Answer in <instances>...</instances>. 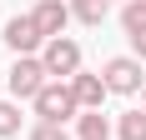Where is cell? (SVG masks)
I'll use <instances>...</instances> for the list:
<instances>
[{
    "label": "cell",
    "mask_w": 146,
    "mask_h": 140,
    "mask_svg": "<svg viewBox=\"0 0 146 140\" xmlns=\"http://www.w3.org/2000/svg\"><path fill=\"white\" fill-rule=\"evenodd\" d=\"M76 130H81V140H111V120H106L101 110L76 115Z\"/></svg>",
    "instance_id": "obj_8"
},
{
    "label": "cell",
    "mask_w": 146,
    "mask_h": 140,
    "mask_svg": "<svg viewBox=\"0 0 146 140\" xmlns=\"http://www.w3.org/2000/svg\"><path fill=\"white\" fill-rule=\"evenodd\" d=\"M106 90L111 95H131V90H141V60H131V55H116V60H106Z\"/></svg>",
    "instance_id": "obj_4"
},
{
    "label": "cell",
    "mask_w": 146,
    "mask_h": 140,
    "mask_svg": "<svg viewBox=\"0 0 146 140\" xmlns=\"http://www.w3.org/2000/svg\"><path fill=\"white\" fill-rule=\"evenodd\" d=\"M71 15L81 25H101L106 20V0H71Z\"/></svg>",
    "instance_id": "obj_9"
},
{
    "label": "cell",
    "mask_w": 146,
    "mask_h": 140,
    "mask_svg": "<svg viewBox=\"0 0 146 140\" xmlns=\"http://www.w3.org/2000/svg\"><path fill=\"white\" fill-rule=\"evenodd\" d=\"M40 60H45V75H56V80H66V85L81 75V45L66 40V35H60V40H45V55Z\"/></svg>",
    "instance_id": "obj_2"
},
{
    "label": "cell",
    "mask_w": 146,
    "mask_h": 140,
    "mask_svg": "<svg viewBox=\"0 0 146 140\" xmlns=\"http://www.w3.org/2000/svg\"><path fill=\"white\" fill-rule=\"evenodd\" d=\"M30 140H71V135H66V125H45L40 120V125L30 130Z\"/></svg>",
    "instance_id": "obj_13"
},
{
    "label": "cell",
    "mask_w": 146,
    "mask_h": 140,
    "mask_svg": "<svg viewBox=\"0 0 146 140\" xmlns=\"http://www.w3.org/2000/svg\"><path fill=\"white\" fill-rule=\"evenodd\" d=\"M121 25H126V35H146V0H131L121 10Z\"/></svg>",
    "instance_id": "obj_10"
},
{
    "label": "cell",
    "mask_w": 146,
    "mask_h": 140,
    "mask_svg": "<svg viewBox=\"0 0 146 140\" xmlns=\"http://www.w3.org/2000/svg\"><path fill=\"white\" fill-rule=\"evenodd\" d=\"M141 110H146V85H141Z\"/></svg>",
    "instance_id": "obj_15"
},
{
    "label": "cell",
    "mask_w": 146,
    "mask_h": 140,
    "mask_svg": "<svg viewBox=\"0 0 146 140\" xmlns=\"http://www.w3.org/2000/svg\"><path fill=\"white\" fill-rule=\"evenodd\" d=\"M76 110H81V105H76V90H71V85H60V80H50L40 95H35V115H40L45 125H66Z\"/></svg>",
    "instance_id": "obj_1"
},
{
    "label": "cell",
    "mask_w": 146,
    "mask_h": 140,
    "mask_svg": "<svg viewBox=\"0 0 146 140\" xmlns=\"http://www.w3.org/2000/svg\"><path fill=\"white\" fill-rule=\"evenodd\" d=\"M40 40H45V35L35 30V20H30V15H15V20H5V45H10L15 55H30Z\"/></svg>",
    "instance_id": "obj_6"
},
{
    "label": "cell",
    "mask_w": 146,
    "mask_h": 140,
    "mask_svg": "<svg viewBox=\"0 0 146 140\" xmlns=\"http://www.w3.org/2000/svg\"><path fill=\"white\" fill-rule=\"evenodd\" d=\"M45 90V60H35V55H20L10 65V95H20V100H35Z\"/></svg>",
    "instance_id": "obj_3"
},
{
    "label": "cell",
    "mask_w": 146,
    "mask_h": 140,
    "mask_svg": "<svg viewBox=\"0 0 146 140\" xmlns=\"http://www.w3.org/2000/svg\"><path fill=\"white\" fill-rule=\"evenodd\" d=\"M121 140H146V110H126L121 115Z\"/></svg>",
    "instance_id": "obj_11"
},
{
    "label": "cell",
    "mask_w": 146,
    "mask_h": 140,
    "mask_svg": "<svg viewBox=\"0 0 146 140\" xmlns=\"http://www.w3.org/2000/svg\"><path fill=\"white\" fill-rule=\"evenodd\" d=\"M30 20H35V30H40L45 40H60V30H66V20H71V5H60V0H40V5L30 10Z\"/></svg>",
    "instance_id": "obj_5"
},
{
    "label": "cell",
    "mask_w": 146,
    "mask_h": 140,
    "mask_svg": "<svg viewBox=\"0 0 146 140\" xmlns=\"http://www.w3.org/2000/svg\"><path fill=\"white\" fill-rule=\"evenodd\" d=\"M71 90H76V105H81V110H101V100L111 95V90H106V75H76Z\"/></svg>",
    "instance_id": "obj_7"
},
{
    "label": "cell",
    "mask_w": 146,
    "mask_h": 140,
    "mask_svg": "<svg viewBox=\"0 0 146 140\" xmlns=\"http://www.w3.org/2000/svg\"><path fill=\"white\" fill-rule=\"evenodd\" d=\"M131 50H136V55L146 60V35H131Z\"/></svg>",
    "instance_id": "obj_14"
},
{
    "label": "cell",
    "mask_w": 146,
    "mask_h": 140,
    "mask_svg": "<svg viewBox=\"0 0 146 140\" xmlns=\"http://www.w3.org/2000/svg\"><path fill=\"white\" fill-rule=\"evenodd\" d=\"M15 130H20V105L0 100V135H15Z\"/></svg>",
    "instance_id": "obj_12"
}]
</instances>
